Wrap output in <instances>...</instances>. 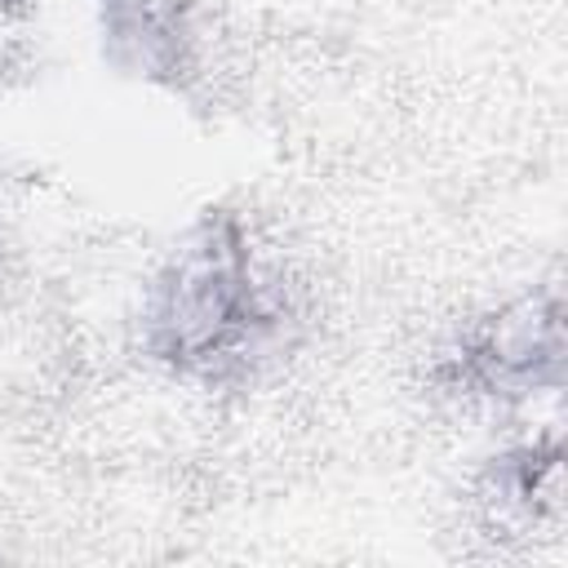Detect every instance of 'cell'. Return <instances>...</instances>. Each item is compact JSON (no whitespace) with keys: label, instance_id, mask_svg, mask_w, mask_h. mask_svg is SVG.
Returning <instances> with one entry per match:
<instances>
[{"label":"cell","instance_id":"6da1fadb","mask_svg":"<svg viewBox=\"0 0 568 568\" xmlns=\"http://www.w3.org/2000/svg\"><path fill=\"white\" fill-rule=\"evenodd\" d=\"M311 333L297 275L266 248L235 200H209L151 266L133 351L160 377L191 390H253L280 373Z\"/></svg>","mask_w":568,"mask_h":568},{"label":"cell","instance_id":"7a4b0ae2","mask_svg":"<svg viewBox=\"0 0 568 568\" xmlns=\"http://www.w3.org/2000/svg\"><path fill=\"white\" fill-rule=\"evenodd\" d=\"M564 377L568 333L555 275L470 311L426 359V386L435 399L484 413H515L532 399L559 395Z\"/></svg>","mask_w":568,"mask_h":568},{"label":"cell","instance_id":"3957f363","mask_svg":"<svg viewBox=\"0 0 568 568\" xmlns=\"http://www.w3.org/2000/svg\"><path fill=\"white\" fill-rule=\"evenodd\" d=\"M98 58L111 75L191 102L209 75L200 0H93Z\"/></svg>","mask_w":568,"mask_h":568},{"label":"cell","instance_id":"277c9868","mask_svg":"<svg viewBox=\"0 0 568 568\" xmlns=\"http://www.w3.org/2000/svg\"><path fill=\"white\" fill-rule=\"evenodd\" d=\"M564 430L541 426L493 448L470 475V506L488 537L524 541L564 524Z\"/></svg>","mask_w":568,"mask_h":568},{"label":"cell","instance_id":"5b68a950","mask_svg":"<svg viewBox=\"0 0 568 568\" xmlns=\"http://www.w3.org/2000/svg\"><path fill=\"white\" fill-rule=\"evenodd\" d=\"M31 4H36V0H0V22H4V18H18V13H27Z\"/></svg>","mask_w":568,"mask_h":568}]
</instances>
